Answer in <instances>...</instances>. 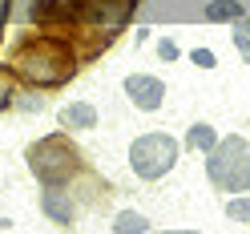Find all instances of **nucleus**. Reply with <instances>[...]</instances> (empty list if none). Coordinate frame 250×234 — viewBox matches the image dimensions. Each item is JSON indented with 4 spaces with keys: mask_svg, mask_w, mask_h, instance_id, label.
I'll return each mask as SVG.
<instances>
[{
    "mask_svg": "<svg viewBox=\"0 0 250 234\" xmlns=\"http://www.w3.org/2000/svg\"><path fill=\"white\" fill-rule=\"evenodd\" d=\"M125 97H129L137 109L153 113V109H162V101H166V85L158 81V77H149V73H129L125 77Z\"/></svg>",
    "mask_w": 250,
    "mask_h": 234,
    "instance_id": "5",
    "label": "nucleus"
},
{
    "mask_svg": "<svg viewBox=\"0 0 250 234\" xmlns=\"http://www.w3.org/2000/svg\"><path fill=\"white\" fill-rule=\"evenodd\" d=\"M178 153L182 149H178V142L169 133H142L129 146V170L137 178H146V182H158L178 166Z\"/></svg>",
    "mask_w": 250,
    "mask_h": 234,
    "instance_id": "3",
    "label": "nucleus"
},
{
    "mask_svg": "<svg viewBox=\"0 0 250 234\" xmlns=\"http://www.w3.org/2000/svg\"><path fill=\"white\" fill-rule=\"evenodd\" d=\"M238 17H242L238 0H210L206 4V21H238Z\"/></svg>",
    "mask_w": 250,
    "mask_h": 234,
    "instance_id": "9",
    "label": "nucleus"
},
{
    "mask_svg": "<svg viewBox=\"0 0 250 234\" xmlns=\"http://www.w3.org/2000/svg\"><path fill=\"white\" fill-rule=\"evenodd\" d=\"M146 234H194V230H146Z\"/></svg>",
    "mask_w": 250,
    "mask_h": 234,
    "instance_id": "19",
    "label": "nucleus"
},
{
    "mask_svg": "<svg viewBox=\"0 0 250 234\" xmlns=\"http://www.w3.org/2000/svg\"><path fill=\"white\" fill-rule=\"evenodd\" d=\"M190 61H194L198 69H214V65H218V57H214L210 49H194V53H190Z\"/></svg>",
    "mask_w": 250,
    "mask_h": 234,
    "instance_id": "14",
    "label": "nucleus"
},
{
    "mask_svg": "<svg viewBox=\"0 0 250 234\" xmlns=\"http://www.w3.org/2000/svg\"><path fill=\"white\" fill-rule=\"evenodd\" d=\"M8 4H12V0H0V37H4V21H8Z\"/></svg>",
    "mask_w": 250,
    "mask_h": 234,
    "instance_id": "18",
    "label": "nucleus"
},
{
    "mask_svg": "<svg viewBox=\"0 0 250 234\" xmlns=\"http://www.w3.org/2000/svg\"><path fill=\"white\" fill-rule=\"evenodd\" d=\"M234 44H238V49H242V53H246V57H250V37H246V33H242V28H238V33H234Z\"/></svg>",
    "mask_w": 250,
    "mask_h": 234,
    "instance_id": "16",
    "label": "nucleus"
},
{
    "mask_svg": "<svg viewBox=\"0 0 250 234\" xmlns=\"http://www.w3.org/2000/svg\"><path fill=\"white\" fill-rule=\"evenodd\" d=\"M222 186H226V190H238V194H242V190H250V146H246L242 162L234 166V174H230V178H226Z\"/></svg>",
    "mask_w": 250,
    "mask_h": 234,
    "instance_id": "11",
    "label": "nucleus"
},
{
    "mask_svg": "<svg viewBox=\"0 0 250 234\" xmlns=\"http://www.w3.org/2000/svg\"><path fill=\"white\" fill-rule=\"evenodd\" d=\"M12 105H21V109H41L44 101H41V97H21V101H12Z\"/></svg>",
    "mask_w": 250,
    "mask_h": 234,
    "instance_id": "17",
    "label": "nucleus"
},
{
    "mask_svg": "<svg viewBox=\"0 0 250 234\" xmlns=\"http://www.w3.org/2000/svg\"><path fill=\"white\" fill-rule=\"evenodd\" d=\"M206 153H210V158H206V174H210L214 182H226V178L234 174V166L242 162V153H246V142H242L238 133H230L226 142H214Z\"/></svg>",
    "mask_w": 250,
    "mask_h": 234,
    "instance_id": "4",
    "label": "nucleus"
},
{
    "mask_svg": "<svg viewBox=\"0 0 250 234\" xmlns=\"http://www.w3.org/2000/svg\"><path fill=\"white\" fill-rule=\"evenodd\" d=\"M226 218H230V222H250V198L246 194H234L226 202Z\"/></svg>",
    "mask_w": 250,
    "mask_h": 234,
    "instance_id": "12",
    "label": "nucleus"
},
{
    "mask_svg": "<svg viewBox=\"0 0 250 234\" xmlns=\"http://www.w3.org/2000/svg\"><path fill=\"white\" fill-rule=\"evenodd\" d=\"M246 28H250V21H246Z\"/></svg>",
    "mask_w": 250,
    "mask_h": 234,
    "instance_id": "21",
    "label": "nucleus"
},
{
    "mask_svg": "<svg viewBox=\"0 0 250 234\" xmlns=\"http://www.w3.org/2000/svg\"><path fill=\"white\" fill-rule=\"evenodd\" d=\"M8 226H12V222H8V218H0V230H8Z\"/></svg>",
    "mask_w": 250,
    "mask_h": 234,
    "instance_id": "20",
    "label": "nucleus"
},
{
    "mask_svg": "<svg viewBox=\"0 0 250 234\" xmlns=\"http://www.w3.org/2000/svg\"><path fill=\"white\" fill-rule=\"evenodd\" d=\"M149 230V218L142 210H121L113 218V234H146Z\"/></svg>",
    "mask_w": 250,
    "mask_h": 234,
    "instance_id": "8",
    "label": "nucleus"
},
{
    "mask_svg": "<svg viewBox=\"0 0 250 234\" xmlns=\"http://www.w3.org/2000/svg\"><path fill=\"white\" fill-rule=\"evenodd\" d=\"M61 126L65 129H93L97 126V109H93L89 101H69L65 109H61Z\"/></svg>",
    "mask_w": 250,
    "mask_h": 234,
    "instance_id": "7",
    "label": "nucleus"
},
{
    "mask_svg": "<svg viewBox=\"0 0 250 234\" xmlns=\"http://www.w3.org/2000/svg\"><path fill=\"white\" fill-rule=\"evenodd\" d=\"M214 142H218V137H214V129L206 126V121H194V126L186 129V146H190V149H210Z\"/></svg>",
    "mask_w": 250,
    "mask_h": 234,
    "instance_id": "10",
    "label": "nucleus"
},
{
    "mask_svg": "<svg viewBox=\"0 0 250 234\" xmlns=\"http://www.w3.org/2000/svg\"><path fill=\"white\" fill-rule=\"evenodd\" d=\"M158 57H162V61H178V57H182V49H178V41H169V37H162V41H158Z\"/></svg>",
    "mask_w": 250,
    "mask_h": 234,
    "instance_id": "13",
    "label": "nucleus"
},
{
    "mask_svg": "<svg viewBox=\"0 0 250 234\" xmlns=\"http://www.w3.org/2000/svg\"><path fill=\"white\" fill-rule=\"evenodd\" d=\"M28 170L44 182V186H61L81 170V149H77L65 133L41 137L37 146H28Z\"/></svg>",
    "mask_w": 250,
    "mask_h": 234,
    "instance_id": "2",
    "label": "nucleus"
},
{
    "mask_svg": "<svg viewBox=\"0 0 250 234\" xmlns=\"http://www.w3.org/2000/svg\"><path fill=\"white\" fill-rule=\"evenodd\" d=\"M12 69H17L24 81L33 85H61L77 73V61H73V49L65 41H53V37H37L17 49L12 57Z\"/></svg>",
    "mask_w": 250,
    "mask_h": 234,
    "instance_id": "1",
    "label": "nucleus"
},
{
    "mask_svg": "<svg viewBox=\"0 0 250 234\" xmlns=\"http://www.w3.org/2000/svg\"><path fill=\"white\" fill-rule=\"evenodd\" d=\"M12 101H17V97H12V89L0 85V109H12Z\"/></svg>",
    "mask_w": 250,
    "mask_h": 234,
    "instance_id": "15",
    "label": "nucleus"
},
{
    "mask_svg": "<svg viewBox=\"0 0 250 234\" xmlns=\"http://www.w3.org/2000/svg\"><path fill=\"white\" fill-rule=\"evenodd\" d=\"M41 210L49 214L57 226H73V218H77V206L61 194V186H49V190L41 194Z\"/></svg>",
    "mask_w": 250,
    "mask_h": 234,
    "instance_id": "6",
    "label": "nucleus"
}]
</instances>
